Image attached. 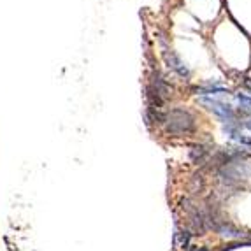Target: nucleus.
Segmentation results:
<instances>
[{
	"label": "nucleus",
	"instance_id": "obj_1",
	"mask_svg": "<svg viewBox=\"0 0 251 251\" xmlns=\"http://www.w3.org/2000/svg\"><path fill=\"white\" fill-rule=\"evenodd\" d=\"M163 130L169 135H183L195 130V116L188 109L174 107L163 113Z\"/></svg>",
	"mask_w": 251,
	"mask_h": 251
},
{
	"label": "nucleus",
	"instance_id": "obj_2",
	"mask_svg": "<svg viewBox=\"0 0 251 251\" xmlns=\"http://www.w3.org/2000/svg\"><path fill=\"white\" fill-rule=\"evenodd\" d=\"M181 209L186 213L188 218V225H186V230L192 235H205L207 232V226H205V214L202 205H199L197 202L190 197H183L179 201Z\"/></svg>",
	"mask_w": 251,
	"mask_h": 251
},
{
	"label": "nucleus",
	"instance_id": "obj_3",
	"mask_svg": "<svg viewBox=\"0 0 251 251\" xmlns=\"http://www.w3.org/2000/svg\"><path fill=\"white\" fill-rule=\"evenodd\" d=\"M199 104L205 105V107L209 109L218 120H222L225 125L226 123L235 122V111L230 104H225V102L218 100V99H209V97H202L201 100H199Z\"/></svg>",
	"mask_w": 251,
	"mask_h": 251
},
{
	"label": "nucleus",
	"instance_id": "obj_4",
	"mask_svg": "<svg viewBox=\"0 0 251 251\" xmlns=\"http://www.w3.org/2000/svg\"><path fill=\"white\" fill-rule=\"evenodd\" d=\"M163 62H165V65H167L172 72H176L179 77H184V79H188L190 77V69L184 65L183 60H181L172 50L163 51Z\"/></svg>",
	"mask_w": 251,
	"mask_h": 251
},
{
	"label": "nucleus",
	"instance_id": "obj_5",
	"mask_svg": "<svg viewBox=\"0 0 251 251\" xmlns=\"http://www.w3.org/2000/svg\"><path fill=\"white\" fill-rule=\"evenodd\" d=\"M148 86H150L160 99H163V100H167L169 97H171V86L167 84V81L163 79L160 72H153V74H151V81Z\"/></svg>",
	"mask_w": 251,
	"mask_h": 251
},
{
	"label": "nucleus",
	"instance_id": "obj_6",
	"mask_svg": "<svg viewBox=\"0 0 251 251\" xmlns=\"http://www.w3.org/2000/svg\"><path fill=\"white\" fill-rule=\"evenodd\" d=\"M172 241H174V248L179 251H186L190 248V241H192V234H190L186 228H176V232H174V237H172Z\"/></svg>",
	"mask_w": 251,
	"mask_h": 251
},
{
	"label": "nucleus",
	"instance_id": "obj_7",
	"mask_svg": "<svg viewBox=\"0 0 251 251\" xmlns=\"http://www.w3.org/2000/svg\"><path fill=\"white\" fill-rule=\"evenodd\" d=\"M228 90L222 84H216V83H205L201 84V86H193V93L195 95H220V93H226Z\"/></svg>",
	"mask_w": 251,
	"mask_h": 251
},
{
	"label": "nucleus",
	"instance_id": "obj_8",
	"mask_svg": "<svg viewBox=\"0 0 251 251\" xmlns=\"http://www.w3.org/2000/svg\"><path fill=\"white\" fill-rule=\"evenodd\" d=\"M188 156L193 163L199 165V163H204L205 160L209 158V150H207L204 144H195V146H192V150H190Z\"/></svg>",
	"mask_w": 251,
	"mask_h": 251
},
{
	"label": "nucleus",
	"instance_id": "obj_9",
	"mask_svg": "<svg viewBox=\"0 0 251 251\" xmlns=\"http://www.w3.org/2000/svg\"><path fill=\"white\" fill-rule=\"evenodd\" d=\"M235 100L239 102V107L243 113H251V97L244 95V93H235Z\"/></svg>",
	"mask_w": 251,
	"mask_h": 251
},
{
	"label": "nucleus",
	"instance_id": "obj_10",
	"mask_svg": "<svg viewBox=\"0 0 251 251\" xmlns=\"http://www.w3.org/2000/svg\"><path fill=\"white\" fill-rule=\"evenodd\" d=\"M237 141H239L241 144H243V146L251 148V135H243V134H241V135L237 137Z\"/></svg>",
	"mask_w": 251,
	"mask_h": 251
},
{
	"label": "nucleus",
	"instance_id": "obj_11",
	"mask_svg": "<svg viewBox=\"0 0 251 251\" xmlns=\"http://www.w3.org/2000/svg\"><path fill=\"white\" fill-rule=\"evenodd\" d=\"M186 251H207V248H202V246H190Z\"/></svg>",
	"mask_w": 251,
	"mask_h": 251
},
{
	"label": "nucleus",
	"instance_id": "obj_12",
	"mask_svg": "<svg viewBox=\"0 0 251 251\" xmlns=\"http://www.w3.org/2000/svg\"><path fill=\"white\" fill-rule=\"evenodd\" d=\"M241 126H244V128H246V130H250V132H251V116L248 118L246 122H244V123H243V125H241Z\"/></svg>",
	"mask_w": 251,
	"mask_h": 251
},
{
	"label": "nucleus",
	"instance_id": "obj_13",
	"mask_svg": "<svg viewBox=\"0 0 251 251\" xmlns=\"http://www.w3.org/2000/svg\"><path fill=\"white\" fill-rule=\"evenodd\" d=\"M244 88L250 90V92H251V79H246V81H244Z\"/></svg>",
	"mask_w": 251,
	"mask_h": 251
}]
</instances>
